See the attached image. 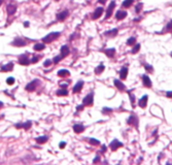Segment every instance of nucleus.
<instances>
[{
	"mask_svg": "<svg viewBox=\"0 0 172 165\" xmlns=\"http://www.w3.org/2000/svg\"><path fill=\"white\" fill-rule=\"evenodd\" d=\"M128 123H129L130 125H134L135 127H137L138 120H137V118L135 117V115H131V117H130L129 120H128Z\"/></svg>",
	"mask_w": 172,
	"mask_h": 165,
	"instance_id": "7",
	"label": "nucleus"
},
{
	"mask_svg": "<svg viewBox=\"0 0 172 165\" xmlns=\"http://www.w3.org/2000/svg\"><path fill=\"white\" fill-rule=\"evenodd\" d=\"M59 36H60V32H52V33H50V34L45 35V36L42 38V41H44V42L49 43V42L54 41V40H55L56 38H58Z\"/></svg>",
	"mask_w": 172,
	"mask_h": 165,
	"instance_id": "1",
	"label": "nucleus"
},
{
	"mask_svg": "<svg viewBox=\"0 0 172 165\" xmlns=\"http://www.w3.org/2000/svg\"><path fill=\"white\" fill-rule=\"evenodd\" d=\"M51 64H52V61H51V60H45V61H44V63H43V65H44L45 67L50 66Z\"/></svg>",
	"mask_w": 172,
	"mask_h": 165,
	"instance_id": "35",
	"label": "nucleus"
},
{
	"mask_svg": "<svg viewBox=\"0 0 172 165\" xmlns=\"http://www.w3.org/2000/svg\"><path fill=\"white\" fill-rule=\"evenodd\" d=\"M68 14H69V11H68V10H63V11H61L60 13L57 14V20H58V21H64V20L68 17Z\"/></svg>",
	"mask_w": 172,
	"mask_h": 165,
	"instance_id": "3",
	"label": "nucleus"
},
{
	"mask_svg": "<svg viewBox=\"0 0 172 165\" xmlns=\"http://www.w3.org/2000/svg\"><path fill=\"white\" fill-rule=\"evenodd\" d=\"M142 80H143V84H144V86H145V87H148V88H151V87H152L151 79H150L147 76H143V77H142Z\"/></svg>",
	"mask_w": 172,
	"mask_h": 165,
	"instance_id": "16",
	"label": "nucleus"
},
{
	"mask_svg": "<svg viewBox=\"0 0 172 165\" xmlns=\"http://www.w3.org/2000/svg\"><path fill=\"white\" fill-rule=\"evenodd\" d=\"M73 130H74V132H76V133H81V132H83V131L85 130V127H84L83 125H81V124H75V125L73 126Z\"/></svg>",
	"mask_w": 172,
	"mask_h": 165,
	"instance_id": "13",
	"label": "nucleus"
},
{
	"mask_svg": "<svg viewBox=\"0 0 172 165\" xmlns=\"http://www.w3.org/2000/svg\"><path fill=\"white\" fill-rule=\"evenodd\" d=\"M57 1H58V0H57Z\"/></svg>",
	"mask_w": 172,
	"mask_h": 165,
	"instance_id": "51",
	"label": "nucleus"
},
{
	"mask_svg": "<svg viewBox=\"0 0 172 165\" xmlns=\"http://www.w3.org/2000/svg\"><path fill=\"white\" fill-rule=\"evenodd\" d=\"M114 7H115V2H114V1H111V2L109 3V6H108V8H107V11H106V17H105L106 19H108V18L111 17Z\"/></svg>",
	"mask_w": 172,
	"mask_h": 165,
	"instance_id": "2",
	"label": "nucleus"
},
{
	"mask_svg": "<svg viewBox=\"0 0 172 165\" xmlns=\"http://www.w3.org/2000/svg\"><path fill=\"white\" fill-rule=\"evenodd\" d=\"M99 2H101V3H105L106 0H99Z\"/></svg>",
	"mask_w": 172,
	"mask_h": 165,
	"instance_id": "47",
	"label": "nucleus"
},
{
	"mask_svg": "<svg viewBox=\"0 0 172 165\" xmlns=\"http://www.w3.org/2000/svg\"><path fill=\"white\" fill-rule=\"evenodd\" d=\"M37 82H38V80H35V81H32L31 82H29V84L26 86V90H27V91H29V92H31V91H33V90H35Z\"/></svg>",
	"mask_w": 172,
	"mask_h": 165,
	"instance_id": "5",
	"label": "nucleus"
},
{
	"mask_svg": "<svg viewBox=\"0 0 172 165\" xmlns=\"http://www.w3.org/2000/svg\"><path fill=\"white\" fill-rule=\"evenodd\" d=\"M171 56H172V53H171Z\"/></svg>",
	"mask_w": 172,
	"mask_h": 165,
	"instance_id": "50",
	"label": "nucleus"
},
{
	"mask_svg": "<svg viewBox=\"0 0 172 165\" xmlns=\"http://www.w3.org/2000/svg\"><path fill=\"white\" fill-rule=\"evenodd\" d=\"M57 95L58 96H66V95H68V91L66 89L59 90V91H57Z\"/></svg>",
	"mask_w": 172,
	"mask_h": 165,
	"instance_id": "25",
	"label": "nucleus"
},
{
	"mask_svg": "<svg viewBox=\"0 0 172 165\" xmlns=\"http://www.w3.org/2000/svg\"><path fill=\"white\" fill-rule=\"evenodd\" d=\"M147 95H144L140 100H139V106L140 107H142V108H144L145 106H146V102H147Z\"/></svg>",
	"mask_w": 172,
	"mask_h": 165,
	"instance_id": "12",
	"label": "nucleus"
},
{
	"mask_svg": "<svg viewBox=\"0 0 172 165\" xmlns=\"http://www.w3.org/2000/svg\"><path fill=\"white\" fill-rule=\"evenodd\" d=\"M83 86H84V82H79L74 87H73V93H77V92H80L81 90H82V88H83Z\"/></svg>",
	"mask_w": 172,
	"mask_h": 165,
	"instance_id": "18",
	"label": "nucleus"
},
{
	"mask_svg": "<svg viewBox=\"0 0 172 165\" xmlns=\"http://www.w3.org/2000/svg\"><path fill=\"white\" fill-rule=\"evenodd\" d=\"M84 108V105H79L77 106V110H81V109H83Z\"/></svg>",
	"mask_w": 172,
	"mask_h": 165,
	"instance_id": "42",
	"label": "nucleus"
},
{
	"mask_svg": "<svg viewBox=\"0 0 172 165\" xmlns=\"http://www.w3.org/2000/svg\"><path fill=\"white\" fill-rule=\"evenodd\" d=\"M6 82H7V84H8V85H12V84L14 82V79L10 77V78H8V79L6 80Z\"/></svg>",
	"mask_w": 172,
	"mask_h": 165,
	"instance_id": "34",
	"label": "nucleus"
},
{
	"mask_svg": "<svg viewBox=\"0 0 172 165\" xmlns=\"http://www.w3.org/2000/svg\"><path fill=\"white\" fill-rule=\"evenodd\" d=\"M38 59H39V57H34V59H32V63H36L37 61H38Z\"/></svg>",
	"mask_w": 172,
	"mask_h": 165,
	"instance_id": "38",
	"label": "nucleus"
},
{
	"mask_svg": "<svg viewBox=\"0 0 172 165\" xmlns=\"http://www.w3.org/2000/svg\"><path fill=\"white\" fill-rule=\"evenodd\" d=\"M67 55H69V50H68V47L67 46H63L62 48H61V57H62V59L64 58V57H66Z\"/></svg>",
	"mask_w": 172,
	"mask_h": 165,
	"instance_id": "11",
	"label": "nucleus"
},
{
	"mask_svg": "<svg viewBox=\"0 0 172 165\" xmlns=\"http://www.w3.org/2000/svg\"><path fill=\"white\" fill-rule=\"evenodd\" d=\"M24 26H25V27H28V26H29V22H25V23H24Z\"/></svg>",
	"mask_w": 172,
	"mask_h": 165,
	"instance_id": "44",
	"label": "nucleus"
},
{
	"mask_svg": "<svg viewBox=\"0 0 172 165\" xmlns=\"http://www.w3.org/2000/svg\"><path fill=\"white\" fill-rule=\"evenodd\" d=\"M19 62H20V64H22V65H28V64L30 63V60H29L26 56H21V58L19 59Z\"/></svg>",
	"mask_w": 172,
	"mask_h": 165,
	"instance_id": "14",
	"label": "nucleus"
},
{
	"mask_svg": "<svg viewBox=\"0 0 172 165\" xmlns=\"http://www.w3.org/2000/svg\"><path fill=\"white\" fill-rule=\"evenodd\" d=\"M17 11V6H14V5H7V13L9 14V16H11V14H13L14 12Z\"/></svg>",
	"mask_w": 172,
	"mask_h": 165,
	"instance_id": "15",
	"label": "nucleus"
},
{
	"mask_svg": "<svg viewBox=\"0 0 172 165\" xmlns=\"http://www.w3.org/2000/svg\"><path fill=\"white\" fill-rule=\"evenodd\" d=\"M93 96H94L93 93L87 95L86 97H85V99H84V101H83L84 105H91V104L93 103Z\"/></svg>",
	"mask_w": 172,
	"mask_h": 165,
	"instance_id": "4",
	"label": "nucleus"
},
{
	"mask_svg": "<svg viewBox=\"0 0 172 165\" xmlns=\"http://www.w3.org/2000/svg\"><path fill=\"white\" fill-rule=\"evenodd\" d=\"M12 68H13V64H12V63H8V64L2 66V67H1V70H2V71H10V70H12Z\"/></svg>",
	"mask_w": 172,
	"mask_h": 165,
	"instance_id": "20",
	"label": "nucleus"
},
{
	"mask_svg": "<svg viewBox=\"0 0 172 165\" xmlns=\"http://www.w3.org/2000/svg\"><path fill=\"white\" fill-rule=\"evenodd\" d=\"M135 40H136V39H135L134 37H131V38H129V39H128L127 44H128V46H132V44H134V43H135Z\"/></svg>",
	"mask_w": 172,
	"mask_h": 165,
	"instance_id": "31",
	"label": "nucleus"
},
{
	"mask_svg": "<svg viewBox=\"0 0 172 165\" xmlns=\"http://www.w3.org/2000/svg\"><path fill=\"white\" fill-rule=\"evenodd\" d=\"M46 140H48V136H40V137L36 138V141L38 144H44V142H46Z\"/></svg>",
	"mask_w": 172,
	"mask_h": 165,
	"instance_id": "24",
	"label": "nucleus"
},
{
	"mask_svg": "<svg viewBox=\"0 0 172 165\" xmlns=\"http://www.w3.org/2000/svg\"><path fill=\"white\" fill-rule=\"evenodd\" d=\"M121 147H123V144H122L121 141H119L118 139H114V140L110 144V149H111L112 151H114V150H116L118 148H121Z\"/></svg>",
	"mask_w": 172,
	"mask_h": 165,
	"instance_id": "6",
	"label": "nucleus"
},
{
	"mask_svg": "<svg viewBox=\"0 0 172 165\" xmlns=\"http://www.w3.org/2000/svg\"><path fill=\"white\" fill-rule=\"evenodd\" d=\"M31 125H32V123H31L30 121H28L27 123H24V124H23V128L26 129V130H28V129L31 127Z\"/></svg>",
	"mask_w": 172,
	"mask_h": 165,
	"instance_id": "29",
	"label": "nucleus"
},
{
	"mask_svg": "<svg viewBox=\"0 0 172 165\" xmlns=\"http://www.w3.org/2000/svg\"><path fill=\"white\" fill-rule=\"evenodd\" d=\"M1 3H2V0H0V5H1Z\"/></svg>",
	"mask_w": 172,
	"mask_h": 165,
	"instance_id": "49",
	"label": "nucleus"
},
{
	"mask_svg": "<svg viewBox=\"0 0 172 165\" xmlns=\"http://www.w3.org/2000/svg\"><path fill=\"white\" fill-rule=\"evenodd\" d=\"M114 53H115V50H114V49H109V50H106V51H105V54H106L108 57H110V58L113 57Z\"/></svg>",
	"mask_w": 172,
	"mask_h": 165,
	"instance_id": "23",
	"label": "nucleus"
},
{
	"mask_svg": "<svg viewBox=\"0 0 172 165\" xmlns=\"http://www.w3.org/2000/svg\"><path fill=\"white\" fill-rule=\"evenodd\" d=\"M166 30H168V31H171L172 32V21L167 25V27H166Z\"/></svg>",
	"mask_w": 172,
	"mask_h": 165,
	"instance_id": "36",
	"label": "nucleus"
},
{
	"mask_svg": "<svg viewBox=\"0 0 172 165\" xmlns=\"http://www.w3.org/2000/svg\"><path fill=\"white\" fill-rule=\"evenodd\" d=\"M167 96H168V97H172V92H170V91L167 92Z\"/></svg>",
	"mask_w": 172,
	"mask_h": 165,
	"instance_id": "43",
	"label": "nucleus"
},
{
	"mask_svg": "<svg viewBox=\"0 0 172 165\" xmlns=\"http://www.w3.org/2000/svg\"><path fill=\"white\" fill-rule=\"evenodd\" d=\"M44 48H45V46H44L43 43H36V44L34 46V50H35V51H42Z\"/></svg>",
	"mask_w": 172,
	"mask_h": 165,
	"instance_id": "22",
	"label": "nucleus"
},
{
	"mask_svg": "<svg viewBox=\"0 0 172 165\" xmlns=\"http://www.w3.org/2000/svg\"><path fill=\"white\" fill-rule=\"evenodd\" d=\"M106 111H111L110 108H103V113H106Z\"/></svg>",
	"mask_w": 172,
	"mask_h": 165,
	"instance_id": "41",
	"label": "nucleus"
},
{
	"mask_svg": "<svg viewBox=\"0 0 172 165\" xmlns=\"http://www.w3.org/2000/svg\"><path fill=\"white\" fill-rule=\"evenodd\" d=\"M65 146H66V142H64V141H63V142H61V144H60V148H61V149H63V148H64V147H65Z\"/></svg>",
	"mask_w": 172,
	"mask_h": 165,
	"instance_id": "40",
	"label": "nucleus"
},
{
	"mask_svg": "<svg viewBox=\"0 0 172 165\" xmlns=\"http://www.w3.org/2000/svg\"><path fill=\"white\" fill-rule=\"evenodd\" d=\"M2 105H3V103H2V102H0V106H2Z\"/></svg>",
	"mask_w": 172,
	"mask_h": 165,
	"instance_id": "48",
	"label": "nucleus"
},
{
	"mask_svg": "<svg viewBox=\"0 0 172 165\" xmlns=\"http://www.w3.org/2000/svg\"><path fill=\"white\" fill-rule=\"evenodd\" d=\"M98 160H100V158H99V157H97V158H96V159L94 160V163H96V162H97Z\"/></svg>",
	"mask_w": 172,
	"mask_h": 165,
	"instance_id": "45",
	"label": "nucleus"
},
{
	"mask_svg": "<svg viewBox=\"0 0 172 165\" xmlns=\"http://www.w3.org/2000/svg\"><path fill=\"white\" fill-rule=\"evenodd\" d=\"M12 44L15 46V47H24V46H26L27 43H26L25 40H23V39H21V38H17V39L12 42Z\"/></svg>",
	"mask_w": 172,
	"mask_h": 165,
	"instance_id": "10",
	"label": "nucleus"
},
{
	"mask_svg": "<svg viewBox=\"0 0 172 165\" xmlns=\"http://www.w3.org/2000/svg\"><path fill=\"white\" fill-rule=\"evenodd\" d=\"M145 68H146L147 70H150V71H153V68L151 67V65H145Z\"/></svg>",
	"mask_w": 172,
	"mask_h": 165,
	"instance_id": "39",
	"label": "nucleus"
},
{
	"mask_svg": "<svg viewBox=\"0 0 172 165\" xmlns=\"http://www.w3.org/2000/svg\"><path fill=\"white\" fill-rule=\"evenodd\" d=\"M102 12H103V8H102V7H98V8H96V10H95L94 13H93V19H94V20L98 19V18L102 14Z\"/></svg>",
	"mask_w": 172,
	"mask_h": 165,
	"instance_id": "8",
	"label": "nucleus"
},
{
	"mask_svg": "<svg viewBox=\"0 0 172 165\" xmlns=\"http://www.w3.org/2000/svg\"><path fill=\"white\" fill-rule=\"evenodd\" d=\"M61 87H67V84H61Z\"/></svg>",
	"mask_w": 172,
	"mask_h": 165,
	"instance_id": "46",
	"label": "nucleus"
},
{
	"mask_svg": "<svg viewBox=\"0 0 172 165\" xmlns=\"http://www.w3.org/2000/svg\"><path fill=\"white\" fill-rule=\"evenodd\" d=\"M126 17H127V12L124 11V10H119V11H116V13H115V18H116L118 20H123V19H125Z\"/></svg>",
	"mask_w": 172,
	"mask_h": 165,
	"instance_id": "9",
	"label": "nucleus"
},
{
	"mask_svg": "<svg viewBox=\"0 0 172 165\" xmlns=\"http://www.w3.org/2000/svg\"><path fill=\"white\" fill-rule=\"evenodd\" d=\"M139 49H140V44H139V43H138V44H136V46H135V47H134V49H133V50H132V53H133V54H135V53H137V52H138V51H139Z\"/></svg>",
	"mask_w": 172,
	"mask_h": 165,
	"instance_id": "32",
	"label": "nucleus"
},
{
	"mask_svg": "<svg viewBox=\"0 0 172 165\" xmlns=\"http://www.w3.org/2000/svg\"><path fill=\"white\" fill-rule=\"evenodd\" d=\"M134 0H125L123 2V7H130Z\"/></svg>",
	"mask_w": 172,
	"mask_h": 165,
	"instance_id": "26",
	"label": "nucleus"
},
{
	"mask_svg": "<svg viewBox=\"0 0 172 165\" xmlns=\"http://www.w3.org/2000/svg\"><path fill=\"white\" fill-rule=\"evenodd\" d=\"M89 141H90V144H91V145H94V146H98V145L100 144V142H99V140H97V139H95V138H91Z\"/></svg>",
	"mask_w": 172,
	"mask_h": 165,
	"instance_id": "30",
	"label": "nucleus"
},
{
	"mask_svg": "<svg viewBox=\"0 0 172 165\" xmlns=\"http://www.w3.org/2000/svg\"><path fill=\"white\" fill-rule=\"evenodd\" d=\"M114 86L119 89V90H125L126 89V87H125V85L123 84V82H121L119 80H114Z\"/></svg>",
	"mask_w": 172,
	"mask_h": 165,
	"instance_id": "19",
	"label": "nucleus"
},
{
	"mask_svg": "<svg viewBox=\"0 0 172 165\" xmlns=\"http://www.w3.org/2000/svg\"><path fill=\"white\" fill-rule=\"evenodd\" d=\"M127 74H128V68L127 67H123L121 69V72H120V76H121V79L122 80H125L127 78Z\"/></svg>",
	"mask_w": 172,
	"mask_h": 165,
	"instance_id": "17",
	"label": "nucleus"
},
{
	"mask_svg": "<svg viewBox=\"0 0 172 165\" xmlns=\"http://www.w3.org/2000/svg\"><path fill=\"white\" fill-rule=\"evenodd\" d=\"M61 60H62V57H61L60 55H59V56H56V57L54 58V62H55V63H58V62H60Z\"/></svg>",
	"mask_w": 172,
	"mask_h": 165,
	"instance_id": "33",
	"label": "nucleus"
},
{
	"mask_svg": "<svg viewBox=\"0 0 172 165\" xmlns=\"http://www.w3.org/2000/svg\"><path fill=\"white\" fill-rule=\"evenodd\" d=\"M69 74H70V72L68 70H66V69H61V70L58 71V76L59 77H67Z\"/></svg>",
	"mask_w": 172,
	"mask_h": 165,
	"instance_id": "21",
	"label": "nucleus"
},
{
	"mask_svg": "<svg viewBox=\"0 0 172 165\" xmlns=\"http://www.w3.org/2000/svg\"><path fill=\"white\" fill-rule=\"evenodd\" d=\"M116 33H118V29H112L110 31H106L105 35H115Z\"/></svg>",
	"mask_w": 172,
	"mask_h": 165,
	"instance_id": "27",
	"label": "nucleus"
},
{
	"mask_svg": "<svg viewBox=\"0 0 172 165\" xmlns=\"http://www.w3.org/2000/svg\"><path fill=\"white\" fill-rule=\"evenodd\" d=\"M141 6H142V4H138V5H137V7H136V12H139V10L141 9Z\"/></svg>",
	"mask_w": 172,
	"mask_h": 165,
	"instance_id": "37",
	"label": "nucleus"
},
{
	"mask_svg": "<svg viewBox=\"0 0 172 165\" xmlns=\"http://www.w3.org/2000/svg\"><path fill=\"white\" fill-rule=\"evenodd\" d=\"M103 70H104V66H103V65H100V66H98V67L95 69V72H96L97 74H99V73H101Z\"/></svg>",
	"mask_w": 172,
	"mask_h": 165,
	"instance_id": "28",
	"label": "nucleus"
}]
</instances>
